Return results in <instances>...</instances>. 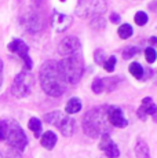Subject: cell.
<instances>
[{"label": "cell", "mask_w": 157, "mask_h": 158, "mask_svg": "<svg viewBox=\"0 0 157 158\" xmlns=\"http://www.w3.org/2000/svg\"><path fill=\"white\" fill-rule=\"evenodd\" d=\"M39 80L43 91L48 96L58 98L66 91V80L62 73L61 65L57 60H46L40 66L39 70Z\"/></svg>", "instance_id": "cell-1"}, {"label": "cell", "mask_w": 157, "mask_h": 158, "mask_svg": "<svg viewBox=\"0 0 157 158\" xmlns=\"http://www.w3.org/2000/svg\"><path fill=\"white\" fill-rule=\"evenodd\" d=\"M108 106H98L88 110L83 117V131L92 139L101 138L104 133H109Z\"/></svg>", "instance_id": "cell-2"}, {"label": "cell", "mask_w": 157, "mask_h": 158, "mask_svg": "<svg viewBox=\"0 0 157 158\" xmlns=\"http://www.w3.org/2000/svg\"><path fill=\"white\" fill-rule=\"evenodd\" d=\"M59 65L68 84H77L81 80V76L84 73V60L78 52L65 56L59 62Z\"/></svg>", "instance_id": "cell-3"}, {"label": "cell", "mask_w": 157, "mask_h": 158, "mask_svg": "<svg viewBox=\"0 0 157 158\" xmlns=\"http://www.w3.org/2000/svg\"><path fill=\"white\" fill-rule=\"evenodd\" d=\"M4 140L8 143L11 148L17 151H23L28 144V138H26L23 129L21 125L14 120H6V138Z\"/></svg>", "instance_id": "cell-4"}, {"label": "cell", "mask_w": 157, "mask_h": 158, "mask_svg": "<svg viewBox=\"0 0 157 158\" xmlns=\"http://www.w3.org/2000/svg\"><path fill=\"white\" fill-rule=\"evenodd\" d=\"M44 123L50 125H55L61 131V133L65 138H70L76 132V121L72 117L66 115L63 111H51V113L44 114L43 117Z\"/></svg>", "instance_id": "cell-5"}, {"label": "cell", "mask_w": 157, "mask_h": 158, "mask_svg": "<svg viewBox=\"0 0 157 158\" xmlns=\"http://www.w3.org/2000/svg\"><path fill=\"white\" fill-rule=\"evenodd\" d=\"M108 4L105 0H80L76 7V15L80 18H96L105 14Z\"/></svg>", "instance_id": "cell-6"}, {"label": "cell", "mask_w": 157, "mask_h": 158, "mask_svg": "<svg viewBox=\"0 0 157 158\" xmlns=\"http://www.w3.org/2000/svg\"><path fill=\"white\" fill-rule=\"evenodd\" d=\"M33 88V77L28 70H22L18 73L11 85V92L15 98H26L31 95Z\"/></svg>", "instance_id": "cell-7"}, {"label": "cell", "mask_w": 157, "mask_h": 158, "mask_svg": "<svg viewBox=\"0 0 157 158\" xmlns=\"http://www.w3.org/2000/svg\"><path fill=\"white\" fill-rule=\"evenodd\" d=\"M8 50L11 51V52H15L19 55L21 59L25 62V66L28 70H31L33 63H32V59L31 56H29V47L26 45L25 41L19 40V39H14L13 41H11L10 44H8Z\"/></svg>", "instance_id": "cell-8"}, {"label": "cell", "mask_w": 157, "mask_h": 158, "mask_svg": "<svg viewBox=\"0 0 157 158\" xmlns=\"http://www.w3.org/2000/svg\"><path fill=\"white\" fill-rule=\"evenodd\" d=\"M80 50V40L76 36H66L58 44V54L62 56H69L78 52Z\"/></svg>", "instance_id": "cell-9"}, {"label": "cell", "mask_w": 157, "mask_h": 158, "mask_svg": "<svg viewBox=\"0 0 157 158\" xmlns=\"http://www.w3.org/2000/svg\"><path fill=\"white\" fill-rule=\"evenodd\" d=\"M108 121L110 125L116 128H125L128 125V121L124 117V113L117 106H108Z\"/></svg>", "instance_id": "cell-10"}, {"label": "cell", "mask_w": 157, "mask_h": 158, "mask_svg": "<svg viewBox=\"0 0 157 158\" xmlns=\"http://www.w3.org/2000/svg\"><path fill=\"white\" fill-rule=\"evenodd\" d=\"M21 23H22V26L25 28L26 32H29V33L39 32V30L41 29V26H43L41 18L35 13H28L26 15H23V17L21 18Z\"/></svg>", "instance_id": "cell-11"}, {"label": "cell", "mask_w": 157, "mask_h": 158, "mask_svg": "<svg viewBox=\"0 0 157 158\" xmlns=\"http://www.w3.org/2000/svg\"><path fill=\"white\" fill-rule=\"evenodd\" d=\"M99 148L105 153L108 158H117L120 156V151L117 144L110 139L109 133H104L101 136V142H99Z\"/></svg>", "instance_id": "cell-12"}, {"label": "cell", "mask_w": 157, "mask_h": 158, "mask_svg": "<svg viewBox=\"0 0 157 158\" xmlns=\"http://www.w3.org/2000/svg\"><path fill=\"white\" fill-rule=\"evenodd\" d=\"M51 25L57 32H63V30L69 29L72 25V18L69 15L61 14L58 11H54L53 17H51Z\"/></svg>", "instance_id": "cell-13"}, {"label": "cell", "mask_w": 157, "mask_h": 158, "mask_svg": "<svg viewBox=\"0 0 157 158\" xmlns=\"http://www.w3.org/2000/svg\"><path fill=\"white\" fill-rule=\"evenodd\" d=\"M156 111H157V106L155 105L153 99L150 98V96H146V98L142 99V105L137 110V114L142 121H145L147 115H153Z\"/></svg>", "instance_id": "cell-14"}, {"label": "cell", "mask_w": 157, "mask_h": 158, "mask_svg": "<svg viewBox=\"0 0 157 158\" xmlns=\"http://www.w3.org/2000/svg\"><path fill=\"white\" fill-rule=\"evenodd\" d=\"M40 143L44 148H47V150H53L54 146L57 143V135L53 131H47V132H44L43 135L40 136Z\"/></svg>", "instance_id": "cell-15"}, {"label": "cell", "mask_w": 157, "mask_h": 158, "mask_svg": "<svg viewBox=\"0 0 157 158\" xmlns=\"http://www.w3.org/2000/svg\"><path fill=\"white\" fill-rule=\"evenodd\" d=\"M81 101L78 98H70L65 106V111L68 114H76L81 110Z\"/></svg>", "instance_id": "cell-16"}, {"label": "cell", "mask_w": 157, "mask_h": 158, "mask_svg": "<svg viewBox=\"0 0 157 158\" xmlns=\"http://www.w3.org/2000/svg\"><path fill=\"white\" fill-rule=\"evenodd\" d=\"M135 156L137 158H150L149 147L143 140H139L135 146Z\"/></svg>", "instance_id": "cell-17"}, {"label": "cell", "mask_w": 157, "mask_h": 158, "mask_svg": "<svg viewBox=\"0 0 157 158\" xmlns=\"http://www.w3.org/2000/svg\"><path fill=\"white\" fill-rule=\"evenodd\" d=\"M28 128L31 129L33 133H35V136L37 139L40 138V135H41V123H40V120H39V118L32 117L31 120H29V123H28Z\"/></svg>", "instance_id": "cell-18"}, {"label": "cell", "mask_w": 157, "mask_h": 158, "mask_svg": "<svg viewBox=\"0 0 157 158\" xmlns=\"http://www.w3.org/2000/svg\"><path fill=\"white\" fill-rule=\"evenodd\" d=\"M121 81L120 77H106L102 78V83H104V91H113L114 88H117L119 83Z\"/></svg>", "instance_id": "cell-19"}, {"label": "cell", "mask_w": 157, "mask_h": 158, "mask_svg": "<svg viewBox=\"0 0 157 158\" xmlns=\"http://www.w3.org/2000/svg\"><path fill=\"white\" fill-rule=\"evenodd\" d=\"M128 70L129 73H131L132 76H134L135 78H143V68H142V65L141 63H138V62H132L131 65H129V68H128Z\"/></svg>", "instance_id": "cell-20"}, {"label": "cell", "mask_w": 157, "mask_h": 158, "mask_svg": "<svg viewBox=\"0 0 157 158\" xmlns=\"http://www.w3.org/2000/svg\"><path fill=\"white\" fill-rule=\"evenodd\" d=\"M132 26L129 25V23H123L121 26L119 28V30H117V33H119V36L121 39H128L132 36Z\"/></svg>", "instance_id": "cell-21"}, {"label": "cell", "mask_w": 157, "mask_h": 158, "mask_svg": "<svg viewBox=\"0 0 157 158\" xmlns=\"http://www.w3.org/2000/svg\"><path fill=\"white\" fill-rule=\"evenodd\" d=\"M139 52H141V50H139L138 47H134V45H128V47H127L125 50L123 51V59L128 60V59H131L132 56L138 55Z\"/></svg>", "instance_id": "cell-22"}, {"label": "cell", "mask_w": 157, "mask_h": 158, "mask_svg": "<svg viewBox=\"0 0 157 158\" xmlns=\"http://www.w3.org/2000/svg\"><path fill=\"white\" fill-rule=\"evenodd\" d=\"M147 14L146 13H143V11H138L137 14H135V17H134V21H135V23L137 25H139V26H143V25H146L147 23Z\"/></svg>", "instance_id": "cell-23"}, {"label": "cell", "mask_w": 157, "mask_h": 158, "mask_svg": "<svg viewBox=\"0 0 157 158\" xmlns=\"http://www.w3.org/2000/svg\"><path fill=\"white\" fill-rule=\"evenodd\" d=\"M145 58H146L147 63L156 62V59H157V52H156L155 48H153V47H147L146 50H145Z\"/></svg>", "instance_id": "cell-24"}, {"label": "cell", "mask_w": 157, "mask_h": 158, "mask_svg": "<svg viewBox=\"0 0 157 158\" xmlns=\"http://www.w3.org/2000/svg\"><path fill=\"white\" fill-rule=\"evenodd\" d=\"M91 89H92V92H94V94H102V92H104V83H102V78L101 77L94 78L92 85H91Z\"/></svg>", "instance_id": "cell-25"}, {"label": "cell", "mask_w": 157, "mask_h": 158, "mask_svg": "<svg viewBox=\"0 0 157 158\" xmlns=\"http://www.w3.org/2000/svg\"><path fill=\"white\" fill-rule=\"evenodd\" d=\"M94 60L96 62V65H104V62L106 60V52L101 48H98L94 52Z\"/></svg>", "instance_id": "cell-26"}, {"label": "cell", "mask_w": 157, "mask_h": 158, "mask_svg": "<svg viewBox=\"0 0 157 158\" xmlns=\"http://www.w3.org/2000/svg\"><path fill=\"white\" fill-rule=\"evenodd\" d=\"M116 62H117L116 56H114V55L109 56V58H108V59L104 62V68H105V70L109 72V73H112V72L114 70V66H116Z\"/></svg>", "instance_id": "cell-27"}, {"label": "cell", "mask_w": 157, "mask_h": 158, "mask_svg": "<svg viewBox=\"0 0 157 158\" xmlns=\"http://www.w3.org/2000/svg\"><path fill=\"white\" fill-rule=\"evenodd\" d=\"M6 138V120L0 121V140H4Z\"/></svg>", "instance_id": "cell-28"}, {"label": "cell", "mask_w": 157, "mask_h": 158, "mask_svg": "<svg viewBox=\"0 0 157 158\" xmlns=\"http://www.w3.org/2000/svg\"><path fill=\"white\" fill-rule=\"evenodd\" d=\"M7 158H22L21 157V154H19V151H17V150H10L7 153Z\"/></svg>", "instance_id": "cell-29"}, {"label": "cell", "mask_w": 157, "mask_h": 158, "mask_svg": "<svg viewBox=\"0 0 157 158\" xmlns=\"http://www.w3.org/2000/svg\"><path fill=\"white\" fill-rule=\"evenodd\" d=\"M120 15L119 14H116V13H112L110 14V22H113V23H119L120 22Z\"/></svg>", "instance_id": "cell-30"}, {"label": "cell", "mask_w": 157, "mask_h": 158, "mask_svg": "<svg viewBox=\"0 0 157 158\" xmlns=\"http://www.w3.org/2000/svg\"><path fill=\"white\" fill-rule=\"evenodd\" d=\"M149 43L153 45V48L157 47V37H156V36H152V37L149 39Z\"/></svg>", "instance_id": "cell-31"}, {"label": "cell", "mask_w": 157, "mask_h": 158, "mask_svg": "<svg viewBox=\"0 0 157 158\" xmlns=\"http://www.w3.org/2000/svg\"><path fill=\"white\" fill-rule=\"evenodd\" d=\"M3 83V60L0 59V87H2Z\"/></svg>", "instance_id": "cell-32"}, {"label": "cell", "mask_w": 157, "mask_h": 158, "mask_svg": "<svg viewBox=\"0 0 157 158\" xmlns=\"http://www.w3.org/2000/svg\"><path fill=\"white\" fill-rule=\"evenodd\" d=\"M0 158H3V156H2V153H0Z\"/></svg>", "instance_id": "cell-33"}, {"label": "cell", "mask_w": 157, "mask_h": 158, "mask_svg": "<svg viewBox=\"0 0 157 158\" xmlns=\"http://www.w3.org/2000/svg\"><path fill=\"white\" fill-rule=\"evenodd\" d=\"M61 2H66V0H61Z\"/></svg>", "instance_id": "cell-34"}]
</instances>
